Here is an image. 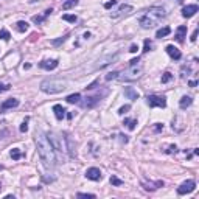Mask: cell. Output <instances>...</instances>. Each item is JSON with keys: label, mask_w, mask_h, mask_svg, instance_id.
<instances>
[{"label": "cell", "mask_w": 199, "mask_h": 199, "mask_svg": "<svg viewBox=\"0 0 199 199\" xmlns=\"http://www.w3.org/2000/svg\"><path fill=\"white\" fill-rule=\"evenodd\" d=\"M36 146H37V153H39V157L44 163V166L47 170H53L58 163V159H56V154L53 151L52 145H50L48 139H47V134H44L42 131H39L36 134Z\"/></svg>", "instance_id": "6da1fadb"}, {"label": "cell", "mask_w": 199, "mask_h": 199, "mask_svg": "<svg viewBox=\"0 0 199 199\" xmlns=\"http://www.w3.org/2000/svg\"><path fill=\"white\" fill-rule=\"evenodd\" d=\"M166 16L165 10L160 8V6H153V8H149L140 19H139V23L142 25V28H153L156 27V25Z\"/></svg>", "instance_id": "7a4b0ae2"}, {"label": "cell", "mask_w": 199, "mask_h": 199, "mask_svg": "<svg viewBox=\"0 0 199 199\" xmlns=\"http://www.w3.org/2000/svg\"><path fill=\"white\" fill-rule=\"evenodd\" d=\"M47 139H48V142H50V145H52V148H53V151H55V154H56V159H58V162H65V146L62 145V139L56 134V132H53V131H50V132H47Z\"/></svg>", "instance_id": "3957f363"}, {"label": "cell", "mask_w": 199, "mask_h": 199, "mask_svg": "<svg viewBox=\"0 0 199 199\" xmlns=\"http://www.w3.org/2000/svg\"><path fill=\"white\" fill-rule=\"evenodd\" d=\"M142 73H143V64L139 61V62H135V64H129V67L124 70V72H121V73H118V80L120 81H135V80H139L140 76H142Z\"/></svg>", "instance_id": "277c9868"}, {"label": "cell", "mask_w": 199, "mask_h": 199, "mask_svg": "<svg viewBox=\"0 0 199 199\" xmlns=\"http://www.w3.org/2000/svg\"><path fill=\"white\" fill-rule=\"evenodd\" d=\"M67 89V81L64 80H44L41 83V90L45 93H59Z\"/></svg>", "instance_id": "5b68a950"}, {"label": "cell", "mask_w": 199, "mask_h": 199, "mask_svg": "<svg viewBox=\"0 0 199 199\" xmlns=\"http://www.w3.org/2000/svg\"><path fill=\"white\" fill-rule=\"evenodd\" d=\"M109 93V90H103L101 93H95V95H90V96H86L83 101H80V104H81V107H84V109H92V107H95L98 103H99V99H101L103 96H106Z\"/></svg>", "instance_id": "8992f818"}, {"label": "cell", "mask_w": 199, "mask_h": 199, "mask_svg": "<svg viewBox=\"0 0 199 199\" xmlns=\"http://www.w3.org/2000/svg\"><path fill=\"white\" fill-rule=\"evenodd\" d=\"M146 104L149 107H165L166 106V98L160 95H148L146 96Z\"/></svg>", "instance_id": "52a82bcc"}, {"label": "cell", "mask_w": 199, "mask_h": 199, "mask_svg": "<svg viewBox=\"0 0 199 199\" xmlns=\"http://www.w3.org/2000/svg\"><path fill=\"white\" fill-rule=\"evenodd\" d=\"M118 59V53H115V55H107V56H104V58H101L96 64H95V70H101V68H104V67H107L109 64H112V62H115Z\"/></svg>", "instance_id": "ba28073f"}, {"label": "cell", "mask_w": 199, "mask_h": 199, "mask_svg": "<svg viewBox=\"0 0 199 199\" xmlns=\"http://www.w3.org/2000/svg\"><path fill=\"white\" fill-rule=\"evenodd\" d=\"M194 188H196V182H194V181H185V182L178 188V194H179V196H184V194H187V193L194 191Z\"/></svg>", "instance_id": "9c48e42d"}, {"label": "cell", "mask_w": 199, "mask_h": 199, "mask_svg": "<svg viewBox=\"0 0 199 199\" xmlns=\"http://www.w3.org/2000/svg\"><path fill=\"white\" fill-rule=\"evenodd\" d=\"M131 13H132V6H131V5H121L117 11L111 13V17H112V19H120V17L128 16V14H131Z\"/></svg>", "instance_id": "30bf717a"}, {"label": "cell", "mask_w": 199, "mask_h": 199, "mask_svg": "<svg viewBox=\"0 0 199 199\" xmlns=\"http://www.w3.org/2000/svg\"><path fill=\"white\" fill-rule=\"evenodd\" d=\"M17 106H19V99L17 98H8V99H5V101L0 104V112H5L8 109H14Z\"/></svg>", "instance_id": "8fae6325"}, {"label": "cell", "mask_w": 199, "mask_h": 199, "mask_svg": "<svg viewBox=\"0 0 199 199\" xmlns=\"http://www.w3.org/2000/svg\"><path fill=\"white\" fill-rule=\"evenodd\" d=\"M86 178L90 179V181H99V179L103 178V174H101V171H99V168L92 166V168H89L86 171Z\"/></svg>", "instance_id": "7c38bea8"}, {"label": "cell", "mask_w": 199, "mask_h": 199, "mask_svg": "<svg viewBox=\"0 0 199 199\" xmlns=\"http://www.w3.org/2000/svg\"><path fill=\"white\" fill-rule=\"evenodd\" d=\"M166 53L174 59V61H179L181 58H182V53L179 52V48H176V47H174V45H166Z\"/></svg>", "instance_id": "4fadbf2b"}, {"label": "cell", "mask_w": 199, "mask_h": 199, "mask_svg": "<svg viewBox=\"0 0 199 199\" xmlns=\"http://www.w3.org/2000/svg\"><path fill=\"white\" fill-rule=\"evenodd\" d=\"M39 67L44 68V70H55L58 67V61L56 59H47V61H41L39 62Z\"/></svg>", "instance_id": "5bb4252c"}, {"label": "cell", "mask_w": 199, "mask_h": 199, "mask_svg": "<svg viewBox=\"0 0 199 199\" xmlns=\"http://www.w3.org/2000/svg\"><path fill=\"white\" fill-rule=\"evenodd\" d=\"M65 142H67V153H68V156L72 159H75V157H76V149H75V143H73V140H72V137L68 134H65Z\"/></svg>", "instance_id": "9a60e30c"}, {"label": "cell", "mask_w": 199, "mask_h": 199, "mask_svg": "<svg viewBox=\"0 0 199 199\" xmlns=\"http://www.w3.org/2000/svg\"><path fill=\"white\" fill-rule=\"evenodd\" d=\"M197 11H199L197 5H187V6L182 8V16L184 17H193Z\"/></svg>", "instance_id": "2e32d148"}, {"label": "cell", "mask_w": 199, "mask_h": 199, "mask_svg": "<svg viewBox=\"0 0 199 199\" xmlns=\"http://www.w3.org/2000/svg\"><path fill=\"white\" fill-rule=\"evenodd\" d=\"M176 41L178 42H184V37H187V27L185 25H181V27L176 30Z\"/></svg>", "instance_id": "e0dca14e"}, {"label": "cell", "mask_w": 199, "mask_h": 199, "mask_svg": "<svg viewBox=\"0 0 199 199\" xmlns=\"http://www.w3.org/2000/svg\"><path fill=\"white\" fill-rule=\"evenodd\" d=\"M124 95H126L129 99H132V101H135V99H139L140 93L137 90H134L132 87H124Z\"/></svg>", "instance_id": "ac0fdd59"}, {"label": "cell", "mask_w": 199, "mask_h": 199, "mask_svg": "<svg viewBox=\"0 0 199 199\" xmlns=\"http://www.w3.org/2000/svg\"><path fill=\"white\" fill-rule=\"evenodd\" d=\"M53 112H55V117H56L58 120H62V118L65 117V112H67V111H65L61 104H55V106H53Z\"/></svg>", "instance_id": "d6986e66"}, {"label": "cell", "mask_w": 199, "mask_h": 199, "mask_svg": "<svg viewBox=\"0 0 199 199\" xmlns=\"http://www.w3.org/2000/svg\"><path fill=\"white\" fill-rule=\"evenodd\" d=\"M191 103H193V99H191V96H182L181 98V101H179V106H181V109H187V107H190L191 106Z\"/></svg>", "instance_id": "ffe728a7"}, {"label": "cell", "mask_w": 199, "mask_h": 199, "mask_svg": "<svg viewBox=\"0 0 199 199\" xmlns=\"http://www.w3.org/2000/svg\"><path fill=\"white\" fill-rule=\"evenodd\" d=\"M50 14H52V8H50V10H47V11L44 13V16H33V22L39 25V23H42V22H44V20H45V19H47Z\"/></svg>", "instance_id": "44dd1931"}, {"label": "cell", "mask_w": 199, "mask_h": 199, "mask_svg": "<svg viewBox=\"0 0 199 199\" xmlns=\"http://www.w3.org/2000/svg\"><path fill=\"white\" fill-rule=\"evenodd\" d=\"M65 101L70 103V104L80 103V101H81V95H80V93H72V95H68V96L65 98Z\"/></svg>", "instance_id": "7402d4cb"}, {"label": "cell", "mask_w": 199, "mask_h": 199, "mask_svg": "<svg viewBox=\"0 0 199 199\" xmlns=\"http://www.w3.org/2000/svg\"><path fill=\"white\" fill-rule=\"evenodd\" d=\"M28 27H30V25L25 22V20H19V22L16 23V28H17V31H20V33H25V31L28 30Z\"/></svg>", "instance_id": "603a6c76"}, {"label": "cell", "mask_w": 199, "mask_h": 199, "mask_svg": "<svg viewBox=\"0 0 199 199\" xmlns=\"http://www.w3.org/2000/svg\"><path fill=\"white\" fill-rule=\"evenodd\" d=\"M171 33V28L170 27H163V28H160V30H157V33H156V37H159V39H162V37H165V36H168Z\"/></svg>", "instance_id": "cb8c5ba5"}, {"label": "cell", "mask_w": 199, "mask_h": 199, "mask_svg": "<svg viewBox=\"0 0 199 199\" xmlns=\"http://www.w3.org/2000/svg\"><path fill=\"white\" fill-rule=\"evenodd\" d=\"M78 3H80V0H67V2H64V5H62V10H70L73 6H76Z\"/></svg>", "instance_id": "d4e9b609"}, {"label": "cell", "mask_w": 199, "mask_h": 199, "mask_svg": "<svg viewBox=\"0 0 199 199\" xmlns=\"http://www.w3.org/2000/svg\"><path fill=\"white\" fill-rule=\"evenodd\" d=\"M123 124H126V126H128L131 131H134V129H135V124H137V120H129V118H124Z\"/></svg>", "instance_id": "484cf974"}, {"label": "cell", "mask_w": 199, "mask_h": 199, "mask_svg": "<svg viewBox=\"0 0 199 199\" xmlns=\"http://www.w3.org/2000/svg\"><path fill=\"white\" fill-rule=\"evenodd\" d=\"M22 156H23V154H22V153L19 151L17 148H13V149H11V157H13L14 160H19V159H20Z\"/></svg>", "instance_id": "4316f807"}, {"label": "cell", "mask_w": 199, "mask_h": 199, "mask_svg": "<svg viewBox=\"0 0 199 199\" xmlns=\"http://www.w3.org/2000/svg\"><path fill=\"white\" fill-rule=\"evenodd\" d=\"M0 39L2 41H10L11 39V34L8 30H0Z\"/></svg>", "instance_id": "83f0119b"}, {"label": "cell", "mask_w": 199, "mask_h": 199, "mask_svg": "<svg viewBox=\"0 0 199 199\" xmlns=\"http://www.w3.org/2000/svg\"><path fill=\"white\" fill-rule=\"evenodd\" d=\"M62 20H65V22H72V23H75L78 19H76V16H73V14H64L62 16Z\"/></svg>", "instance_id": "f1b7e54d"}, {"label": "cell", "mask_w": 199, "mask_h": 199, "mask_svg": "<svg viewBox=\"0 0 199 199\" xmlns=\"http://www.w3.org/2000/svg\"><path fill=\"white\" fill-rule=\"evenodd\" d=\"M171 80H173V75H171L170 72H165V73L162 75V83H163V84H166V83H170Z\"/></svg>", "instance_id": "f546056e"}, {"label": "cell", "mask_w": 199, "mask_h": 199, "mask_svg": "<svg viewBox=\"0 0 199 199\" xmlns=\"http://www.w3.org/2000/svg\"><path fill=\"white\" fill-rule=\"evenodd\" d=\"M68 37V34H65V36H62V37H59V39H53L52 41V44L55 45V47H58V45H61L62 42H65V39Z\"/></svg>", "instance_id": "4dcf8cb0"}, {"label": "cell", "mask_w": 199, "mask_h": 199, "mask_svg": "<svg viewBox=\"0 0 199 199\" xmlns=\"http://www.w3.org/2000/svg\"><path fill=\"white\" fill-rule=\"evenodd\" d=\"M111 184L115 187H120V185H123V181H120L117 176H111Z\"/></svg>", "instance_id": "1f68e13d"}, {"label": "cell", "mask_w": 199, "mask_h": 199, "mask_svg": "<svg viewBox=\"0 0 199 199\" xmlns=\"http://www.w3.org/2000/svg\"><path fill=\"white\" fill-rule=\"evenodd\" d=\"M28 120H30V118H25L23 123L20 124V132H27V131H28Z\"/></svg>", "instance_id": "d6a6232c"}, {"label": "cell", "mask_w": 199, "mask_h": 199, "mask_svg": "<svg viewBox=\"0 0 199 199\" xmlns=\"http://www.w3.org/2000/svg\"><path fill=\"white\" fill-rule=\"evenodd\" d=\"M118 76V72H109L106 75V81H111V80H115Z\"/></svg>", "instance_id": "836d02e7"}, {"label": "cell", "mask_w": 199, "mask_h": 199, "mask_svg": "<svg viewBox=\"0 0 199 199\" xmlns=\"http://www.w3.org/2000/svg\"><path fill=\"white\" fill-rule=\"evenodd\" d=\"M129 109H131V106H129V104H124V106H121V107L118 109V114H120V115H124V114H126Z\"/></svg>", "instance_id": "e575fe53"}, {"label": "cell", "mask_w": 199, "mask_h": 199, "mask_svg": "<svg viewBox=\"0 0 199 199\" xmlns=\"http://www.w3.org/2000/svg\"><path fill=\"white\" fill-rule=\"evenodd\" d=\"M151 47H153L151 41H149V39H145V48H143V52H145V53L149 52V50H151Z\"/></svg>", "instance_id": "d590c367"}, {"label": "cell", "mask_w": 199, "mask_h": 199, "mask_svg": "<svg viewBox=\"0 0 199 199\" xmlns=\"http://www.w3.org/2000/svg\"><path fill=\"white\" fill-rule=\"evenodd\" d=\"M76 196L78 197H87V199H93L95 197V194H92V193H78Z\"/></svg>", "instance_id": "8d00e7d4"}, {"label": "cell", "mask_w": 199, "mask_h": 199, "mask_svg": "<svg viewBox=\"0 0 199 199\" xmlns=\"http://www.w3.org/2000/svg\"><path fill=\"white\" fill-rule=\"evenodd\" d=\"M114 5H117V0H109L107 3H104V8H106V10H109V8H112Z\"/></svg>", "instance_id": "74e56055"}, {"label": "cell", "mask_w": 199, "mask_h": 199, "mask_svg": "<svg viewBox=\"0 0 199 199\" xmlns=\"http://www.w3.org/2000/svg\"><path fill=\"white\" fill-rule=\"evenodd\" d=\"M166 153H170V154H171V153H178V146H176V145H171V146L166 149Z\"/></svg>", "instance_id": "f35d334b"}, {"label": "cell", "mask_w": 199, "mask_h": 199, "mask_svg": "<svg viewBox=\"0 0 199 199\" xmlns=\"http://www.w3.org/2000/svg\"><path fill=\"white\" fill-rule=\"evenodd\" d=\"M10 84H2V83H0V92H6V90H10Z\"/></svg>", "instance_id": "ab89813d"}, {"label": "cell", "mask_w": 199, "mask_h": 199, "mask_svg": "<svg viewBox=\"0 0 199 199\" xmlns=\"http://www.w3.org/2000/svg\"><path fill=\"white\" fill-rule=\"evenodd\" d=\"M162 129H163V124H160V123H156L154 131H156V132H159V131H162Z\"/></svg>", "instance_id": "60d3db41"}, {"label": "cell", "mask_w": 199, "mask_h": 199, "mask_svg": "<svg viewBox=\"0 0 199 199\" xmlns=\"http://www.w3.org/2000/svg\"><path fill=\"white\" fill-rule=\"evenodd\" d=\"M137 50H139V47H137L135 44H132L131 48H129V52H131V53H137Z\"/></svg>", "instance_id": "b9f144b4"}, {"label": "cell", "mask_w": 199, "mask_h": 199, "mask_svg": "<svg viewBox=\"0 0 199 199\" xmlns=\"http://www.w3.org/2000/svg\"><path fill=\"white\" fill-rule=\"evenodd\" d=\"M118 137H120V140H121V142H124V143H128V135H123V134H120Z\"/></svg>", "instance_id": "7bdbcfd3"}, {"label": "cell", "mask_w": 199, "mask_h": 199, "mask_svg": "<svg viewBox=\"0 0 199 199\" xmlns=\"http://www.w3.org/2000/svg\"><path fill=\"white\" fill-rule=\"evenodd\" d=\"M196 37H197V30H194V31H193V34H191V37H190V39H191V42H194V41H196Z\"/></svg>", "instance_id": "ee69618b"}, {"label": "cell", "mask_w": 199, "mask_h": 199, "mask_svg": "<svg viewBox=\"0 0 199 199\" xmlns=\"http://www.w3.org/2000/svg\"><path fill=\"white\" fill-rule=\"evenodd\" d=\"M96 84H98V81H95V83H92V84H89V86H87L86 89H87V90H92V89H95V86H96Z\"/></svg>", "instance_id": "f6af8a7d"}, {"label": "cell", "mask_w": 199, "mask_h": 199, "mask_svg": "<svg viewBox=\"0 0 199 199\" xmlns=\"http://www.w3.org/2000/svg\"><path fill=\"white\" fill-rule=\"evenodd\" d=\"M188 86H190V87H196V86H197V81H190Z\"/></svg>", "instance_id": "bcb514c9"}, {"label": "cell", "mask_w": 199, "mask_h": 199, "mask_svg": "<svg viewBox=\"0 0 199 199\" xmlns=\"http://www.w3.org/2000/svg\"><path fill=\"white\" fill-rule=\"evenodd\" d=\"M139 61H140L139 58H134V59H131V61H129V64H135V62H139Z\"/></svg>", "instance_id": "7dc6e473"}, {"label": "cell", "mask_w": 199, "mask_h": 199, "mask_svg": "<svg viewBox=\"0 0 199 199\" xmlns=\"http://www.w3.org/2000/svg\"><path fill=\"white\" fill-rule=\"evenodd\" d=\"M0 170H3V166H2V165H0Z\"/></svg>", "instance_id": "c3c4849f"}, {"label": "cell", "mask_w": 199, "mask_h": 199, "mask_svg": "<svg viewBox=\"0 0 199 199\" xmlns=\"http://www.w3.org/2000/svg\"><path fill=\"white\" fill-rule=\"evenodd\" d=\"M0 190H2V184H0Z\"/></svg>", "instance_id": "681fc988"}, {"label": "cell", "mask_w": 199, "mask_h": 199, "mask_svg": "<svg viewBox=\"0 0 199 199\" xmlns=\"http://www.w3.org/2000/svg\"><path fill=\"white\" fill-rule=\"evenodd\" d=\"M178 2H182V0H178Z\"/></svg>", "instance_id": "f907efd6"}, {"label": "cell", "mask_w": 199, "mask_h": 199, "mask_svg": "<svg viewBox=\"0 0 199 199\" xmlns=\"http://www.w3.org/2000/svg\"><path fill=\"white\" fill-rule=\"evenodd\" d=\"M33 2H37V0H33Z\"/></svg>", "instance_id": "816d5d0a"}]
</instances>
